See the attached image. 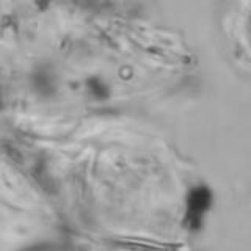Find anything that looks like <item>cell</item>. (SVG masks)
Here are the masks:
<instances>
[{"mask_svg":"<svg viewBox=\"0 0 251 251\" xmlns=\"http://www.w3.org/2000/svg\"><path fill=\"white\" fill-rule=\"evenodd\" d=\"M212 204V193L207 187H195L187 200L185 223L190 229L196 231L202 225V218Z\"/></svg>","mask_w":251,"mask_h":251,"instance_id":"1","label":"cell"}]
</instances>
